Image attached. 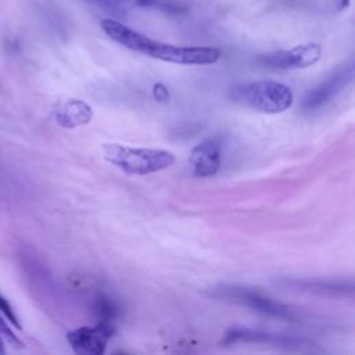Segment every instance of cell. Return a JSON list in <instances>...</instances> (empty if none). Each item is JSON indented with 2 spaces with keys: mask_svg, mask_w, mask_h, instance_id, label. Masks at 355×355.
<instances>
[{
  "mask_svg": "<svg viewBox=\"0 0 355 355\" xmlns=\"http://www.w3.org/2000/svg\"><path fill=\"white\" fill-rule=\"evenodd\" d=\"M349 6V0H340V8H347Z\"/></svg>",
  "mask_w": 355,
  "mask_h": 355,
  "instance_id": "16",
  "label": "cell"
},
{
  "mask_svg": "<svg viewBox=\"0 0 355 355\" xmlns=\"http://www.w3.org/2000/svg\"><path fill=\"white\" fill-rule=\"evenodd\" d=\"M322 47L318 43L298 44L290 50L269 53L259 57V64L273 69H302L320 60Z\"/></svg>",
  "mask_w": 355,
  "mask_h": 355,
  "instance_id": "6",
  "label": "cell"
},
{
  "mask_svg": "<svg viewBox=\"0 0 355 355\" xmlns=\"http://www.w3.org/2000/svg\"><path fill=\"white\" fill-rule=\"evenodd\" d=\"M104 158L128 175H148L164 171L175 162V155L168 150L136 148L118 143L103 146Z\"/></svg>",
  "mask_w": 355,
  "mask_h": 355,
  "instance_id": "2",
  "label": "cell"
},
{
  "mask_svg": "<svg viewBox=\"0 0 355 355\" xmlns=\"http://www.w3.org/2000/svg\"><path fill=\"white\" fill-rule=\"evenodd\" d=\"M153 94H154L155 100H157V101H161V103L168 101L169 97H171L168 87H166L165 85H162V83H155V85H154V87H153Z\"/></svg>",
  "mask_w": 355,
  "mask_h": 355,
  "instance_id": "15",
  "label": "cell"
},
{
  "mask_svg": "<svg viewBox=\"0 0 355 355\" xmlns=\"http://www.w3.org/2000/svg\"><path fill=\"white\" fill-rule=\"evenodd\" d=\"M352 79V67H347L331 76H329L326 80L319 83L316 87H313L302 103V110L306 112H312L327 104L330 100H333Z\"/></svg>",
  "mask_w": 355,
  "mask_h": 355,
  "instance_id": "8",
  "label": "cell"
},
{
  "mask_svg": "<svg viewBox=\"0 0 355 355\" xmlns=\"http://www.w3.org/2000/svg\"><path fill=\"white\" fill-rule=\"evenodd\" d=\"M100 26L103 32L118 44L165 62L180 65H209L218 62L222 55V51L216 47L175 46L158 42L111 18L101 19Z\"/></svg>",
  "mask_w": 355,
  "mask_h": 355,
  "instance_id": "1",
  "label": "cell"
},
{
  "mask_svg": "<svg viewBox=\"0 0 355 355\" xmlns=\"http://www.w3.org/2000/svg\"><path fill=\"white\" fill-rule=\"evenodd\" d=\"M93 118V108L90 104L80 98H69L61 103L54 111L55 123L65 128L72 129L76 126L86 125Z\"/></svg>",
  "mask_w": 355,
  "mask_h": 355,
  "instance_id": "9",
  "label": "cell"
},
{
  "mask_svg": "<svg viewBox=\"0 0 355 355\" xmlns=\"http://www.w3.org/2000/svg\"><path fill=\"white\" fill-rule=\"evenodd\" d=\"M239 341L244 343H277V344H287L290 343V338L276 336L268 331H261V330H252V329H240V327H233L229 329L225 333L223 340L220 341L223 345L227 344H234Z\"/></svg>",
  "mask_w": 355,
  "mask_h": 355,
  "instance_id": "10",
  "label": "cell"
},
{
  "mask_svg": "<svg viewBox=\"0 0 355 355\" xmlns=\"http://www.w3.org/2000/svg\"><path fill=\"white\" fill-rule=\"evenodd\" d=\"M114 333L112 322L98 320L94 326H83L68 331L67 340L76 354L101 355Z\"/></svg>",
  "mask_w": 355,
  "mask_h": 355,
  "instance_id": "5",
  "label": "cell"
},
{
  "mask_svg": "<svg viewBox=\"0 0 355 355\" xmlns=\"http://www.w3.org/2000/svg\"><path fill=\"white\" fill-rule=\"evenodd\" d=\"M153 1H155V0H137V3H139L140 6H148V4H151Z\"/></svg>",
  "mask_w": 355,
  "mask_h": 355,
  "instance_id": "17",
  "label": "cell"
},
{
  "mask_svg": "<svg viewBox=\"0 0 355 355\" xmlns=\"http://www.w3.org/2000/svg\"><path fill=\"white\" fill-rule=\"evenodd\" d=\"M300 290H308L312 293L318 294H347L352 293V284L345 283V282H322V280H315V282H294Z\"/></svg>",
  "mask_w": 355,
  "mask_h": 355,
  "instance_id": "11",
  "label": "cell"
},
{
  "mask_svg": "<svg viewBox=\"0 0 355 355\" xmlns=\"http://www.w3.org/2000/svg\"><path fill=\"white\" fill-rule=\"evenodd\" d=\"M116 312H118V309L110 298L100 295L96 300V313L98 316V320L112 322L114 318L116 316Z\"/></svg>",
  "mask_w": 355,
  "mask_h": 355,
  "instance_id": "12",
  "label": "cell"
},
{
  "mask_svg": "<svg viewBox=\"0 0 355 355\" xmlns=\"http://www.w3.org/2000/svg\"><path fill=\"white\" fill-rule=\"evenodd\" d=\"M0 313L12 324L15 326L17 329H22L21 327V323H19V319L14 311V308L11 306V304L8 302V300L0 294Z\"/></svg>",
  "mask_w": 355,
  "mask_h": 355,
  "instance_id": "13",
  "label": "cell"
},
{
  "mask_svg": "<svg viewBox=\"0 0 355 355\" xmlns=\"http://www.w3.org/2000/svg\"><path fill=\"white\" fill-rule=\"evenodd\" d=\"M222 141L219 137H209L193 147L189 164L197 178L214 176L220 168Z\"/></svg>",
  "mask_w": 355,
  "mask_h": 355,
  "instance_id": "7",
  "label": "cell"
},
{
  "mask_svg": "<svg viewBox=\"0 0 355 355\" xmlns=\"http://www.w3.org/2000/svg\"><path fill=\"white\" fill-rule=\"evenodd\" d=\"M8 320L0 313V333H1V336L3 337H6V340L11 344V345H14V347H22V343H21V340L17 337V334L11 330V327H10V324L7 323Z\"/></svg>",
  "mask_w": 355,
  "mask_h": 355,
  "instance_id": "14",
  "label": "cell"
},
{
  "mask_svg": "<svg viewBox=\"0 0 355 355\" xmlns=\"http://www.w3.org/2000/svg\"><path fill=\"white\" fill-rule=\"evenodd\" d=\"M209 297L222 298L226 301H232L240 305H245L259 313L280 318V319H291L293 312L288 306L243 286H232V284H222L218 287L209 288Z\"/></svg>",
  "mask_w": 355,
  "mask_h": 355,
  "instance_id": "4",
  "label": "cell"
},
{
  "mask_svg": "<svg viewBox=\"0 0 355 355\" xmlns=\"http://www.w3.org/2000/svg\"><path fill=\"white\" fill-rule=\"evenodd\" d=\"M234 103L265 114L283 112L291 107L294 96L291 89L276 80H255L240 83L232 89Z\"/></svg>",
  "mask_w": 355,
  "mask_h": 355,
  "instance_id": "3",
  "label": "cell"
}]
</instances>
